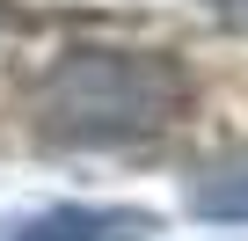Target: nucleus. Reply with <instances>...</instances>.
I'll use <instances>...</instances> for the list:
<instances>
[{"label":"nucleus","instance_id":"2","mask_svg":"<svg viewBox=\"0 0 248 241\" xmlns=\"http://www.w3.org/2000/svg\"><path fill=\"white\" fill-rule=\"evenodd\" d=\"M139 234H146L139 212H102V205H51L8 226V241H139Z\"/></svg>","mask_w":248,"mask_h":241},{"label":"nucleus","instance_id":"3","mask_svg":"<svg viewBox=\"0 0 248 241\" xmlns=\"http://www.w3.org/2000/svg\"><path fill=\"white\" fill-rule=\"evenodd\" d=\"M190 212L197 219H219V226H248V154H226V161L197 168Z\"/></svg>","mask_w":248,"mask_h":241},{"label":"nucleus","instance_id":"4","mask_svg":"<svg viewBox=\"0 0 248 241\" xmlns=\"http://www.w3.org/2000/svg\"><path fill=\"white\" fill-rule=\"evenodd\" d=\"M204 8H212L219 22H233V30H248V0H204Z\"/></svg>","mask_w":248,"mask_h":241},{"label":"nucleus","instance_id":"1","mask_svg":"<svg viewBox=\"0 0 248 241\" xmlns=\"http://www.w3.org/2000/svg\"><path fill=\"white\" fill-rule=\"evenodd\" d=\"M183 110V73L161 51H73L37 80V125L73 146L146 139Z\"/></svg>","mask_w":248,"mask_h":241}]
</instances>
